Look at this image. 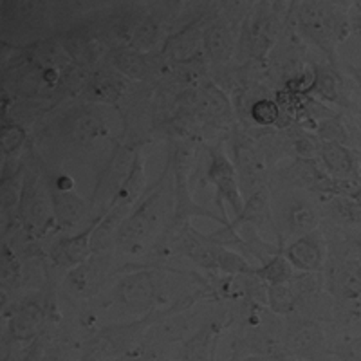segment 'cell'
Instances as JSON below:
<instances>
[{
  "instance_id": "cell-2",
  "label": "cell",
  "mask_w": 361,
  "mask_h": 361,
  "mask_svg": "<svg viewBox=\"0 0 361 361\" xmlns=\"http://www.w3.org/2000/svg\"><path fill=\"white\" fill-rule=\"evenodd\" d=\"M114 296L119 305L134 312L150 311L157 300V286L152 273L135 271L132 275L119 280L114 289Z\"/></svg>"
},
{
  "instance_id": "cell-28",
  "label": "cell",
  "mask_w": 361,
  "mask_h": 361,
  "mask_svg": "<svg viewBox=\"0 0 361 361\" xmlns=\"http://www.w3.org/2000/svg\"><path fill=\"white\" fill-rule=\"evenodd\" d=\"M331 353L340 361H361V334L336 343Z\"/></svg>"
},
{
  "instance_id": "cell-9",
  "label": "cell",
  "mask_w": 361,
  "mask_h": 361,
  "mask_svg": "<svg viewBox=\"0 0 361 361\" xmlns=\"http://www.w3.org/2000/svg\"><path fill=\"white\" fill-rule=\"evenodd\" d=\"M105 262L102 260H87L80 266L73 267L66 276V289L76 298L92 296L105 280Z\"/></svg>"
},
{
  "instance_id": "cell-31",
  "label": "cell",
  "mask_w": 361,
  "mask_h": 361,
  "mask_svg": "<svg viewBox=\"0 0 361 361\" xmlns=\"http://www.w3.org/2000/svg\"><path fill=\"white\" fill-rule=\"evenodd\" d=\"M18 262L15 259V255L11 253L8 246H4V257H2V283L4 288H9V286H15V280H18Z\"/></svg>"
},
{
  "instance_id": "cell-30",
  "label": "cell",
  "mask_w": 361,
  "mask_h": 361,
  "mask_svg": "<svg viewBox=\"0 0 361 361\" xmlns=\"http://www.w3.org/2000/svg\"><path fill=\"white\" fill-rule=\"evenodd\" d=\"M22 193H24V190H22L18 177L17 179L15 177L13 179H4V183H2V208H4L6 214L17 206Z\"/></svg>"
},
{
  "instance_id": "cell-12",
  "label": "cell",
  "mask_w": 361,
  "mask_h": 361,
  "mask_svg": "<svg viewBox=\"0 0 361 361\" xmlns=\"http://www.w3.org/2000/svg\"><path fill=\"white\" fill-rule=\"evenodd\" d=\"M286 257L293 267L304 273L320 271L324 266V247H322L320 237L316 233L298 237L295 243L289 244Z\"/></svg>"
},
{
  "instance_id": "cell-14",
  "label": "cell",
  "mask_w": 361,
  "mask_h": 361,
  "mask_svg": "<svg viewBox=\"0 0 361 361\" xmlns=\"http://www.w3.org/2000/svg\"><path fill=\"white\" fill-rule=\"evenodd\" d=\"M320 156L325 169L333 176L340 177V180H354L357 166L349 148L343 147L341 143H334V141H325V143H322Z\"/></svg>"
},
{
  "instance_id": "cell-16",
  "label": "cell",
  "mask_w": 361,
  "mask_h": 361,
  "mask_svg": "<svg viewBox=\"0 0 361 361\" xmlns=\"http://www.w3.org/2000/svg\"><path fill=\"white\" fill-rule=\"evenodd\" d=\"M202 44L208 56L217 63L228 62L233 53V38L230 29L221 22H215L202 31Z\"/></svg>"
},
{
  "instance_id": "cell-21",
  "label": "cell",
  "mask_w": 361,
  "mask_h": 361,
  "mask_svg": "<svg viewBox=\"0 0 361 361\" xmlns=\"http://www.w3.org/2000/svg\"><path fill=\"white\" fill-rule=\"evenodd\" d=\"M114 63L125 76L134 80H140L145 76V71H147V63H145V58L141 56L140 51L135 49H125L119 51L114 56Z\"/></svg>"
},
{
  "instance_id": "cell-23",
  "label": "cell",
  "mask_w": 361,
  "mask_h": 361,
  "mask_svg": "<svg viewBox=\"0 0 361 361\" xmlns=\"http://www.w3.org/2000/svg\"><path fill=\"white\" fill-rule=\"evenodd\" d=\"M157 35H159V25H157V22L152 20V18L143 20L134 29V33H132L130 47L135 51L148 49V47H152L156 44Z\"/></svg>"
},
{
  "instance_id": "cell-22",
  "label": "cell",
  "mask_w": 361,
  "mask_h": 361,
  "mask_svg": "<svg viewBox=\"0 0 361 361\" xmlns=\"http://www.w3.org/2000/svg\"><path fill=\"white\" fill-rule=\"evenodd\" d=\"M123 89L121 80L114 78V76H98L90 82L89 94L102 102H111V99L118 98L119 92Z\"/></svg>"
},
{
  "instance_id": "cell-1",
  "label": "cell",
  "mask_w": 361,
  "mask_h": 361,
  "mask_svg": "<svg viewBox=\"0 0 361 361\" xmlns=\"http://www.w3.org/2000/svg\"><path fill=\"white\" fill-rule=\"evenodd\" d=\"M164 195H166V192H164L163 183H161L156 190L148 193L147 197H143V201L132 212L130 217L125 219L119 226L116 246L128 251V253L145 246V243L152 237L161 219H163L164 209H166Z\"/></svg>"
},
{
  "instance_id": "cell-4",
  "label": "cell",
  "mask_w": 361,
  "mask_h": 361,
  "mask_svg": "<svg viewBox=\"0 0 361 361\" xmlns=\"http://www.w3.org/2000/svg\"><path fill=\"white\" fill-rule=\"evenodd\" d=\"M283 349L289 356L298 360L320 361L325 354V334L320 325L312 322H300L289 327Z\"/></svg>"
},
{
  "instance_id": "cell-3",
  "label": "cell",
  "mask_w": 361,
  "mask_h": 361,
  "mask_svg": "<svg viewBox=\"0 0 361 361\" xmlns=\"http://www.w3.org/2000/svg\"><path fill=\"white\" fill-rule=\"evenodd\" d=\"M53 201L54 217H56L58 224L69 226L78 224L87 214V204L78 193L73 190V180L67 176H56L49 183L47 188Z\"/></svg>"
},
{
  "instance_id": "cell-17",
  "label": "cell",
  "mask_w": 361,
  "mask_h": 361,
  "mask_svg": "<svg viewBox=\"0 0 361 361\" xmlns=\"http://www.w3.org/2000/svg\"><path fill=\"white\" fill-rule=\"evenodd\" d=\"M202 47H204L202 33H199L195 29H185L183 33L170 38L169 45H166V53L176 62H190L192 58H195L201 53Z\"/></svg>"
},
{
  "instance_id": "cell-24",
  "label": "cell",
  "mask_w": 361,
  "mask_h": 361,
  "mask_svg": "<svg viewBox=\"0 0 361 361\" xmlns=\"http://www.w3.org/2000/svg\"><path fill=\"white\" fill-rule=\"evenodd\" d=\"M199 111L206 116L217 118L228 111V99L224 98L221 90L206 89L199 96Z\"/></svg>"
},
{
  "instance_id": "cell-32",
  "label": "cell",
  "mask_w": 361,
  "mask_h": 361,
  "mask_svg": "<svg viewBox=\"0 0 361 361\" xmlns=\"http://www.w3.org/2000/svg\"><path fill=\"white\" fill-rule=\"evenodd\" d=\"M243 361H269V360H264V357H246Z\"/></svg>"
},
{
  "instance_id": "cell-11",
  "label": "cell",
  "mask_w": 361,
  "mask_h": 361,
  "mask_svg": "<svg viewBox=\"0 0 361 361\" xmlns=\"http://www.w3.org/2000/svg\"><path fill=\"white\" fill-rule=\"evenodd\" d=\"M331 291L345 302L361 298V259H345L333 267Z\"/></svg>"
},
{
  "instance_id": "cell-27",
  "label": "cell",
  "mask_w": 361,
  "mask_h": 361,
  "mask_svg": "<svg viewBox=\"0 0 361 361\" xmlns=\"http://www.w3.org/2000/svg\"><path fill=\"white\" fill-rule=\"evenodd\" d=\"M280 109L271 99H260L251 107V118L259 125H275L279 121Z\"/></svg>"
},
{
  "instance_id": "cell-10",
  "label": "cell",
  "mask_w": 361,
  "mask_h": 361,
  "mask_svg": "<svg viewBox=\"0 0 361 361\" xmlns=\"http://www.w3.org/2000/svg\"><path fill=\"white\" fill-rule=\"evenodd\" d=\"M300 24H302V31L324 49H329L334 42V33H336L334 31L336 29L334 18L331 13H327L320 6H302V9H300Z\"/></svg>"
},
{
  "instance_id": "cell-15",
  "label": "cell",
  "mask_w": 361,
  "mask_h": 361,
  "mask_svg": "<svg viewBox=\"0 0 361 361\" xmlns=\"http://www.w3.org/2000/svg\"><path fill=\"white\" fill-rule=\"evenodd\" d=\"M183 251L197 266L217 267L222 247L219 246V243H215L214 238L202 237V235L192 231V233L185 235V238H183Z\"/></svg>"
},
{
  "instance_id": "cell-5",
  "label": "cell",
  "mask_w": 361,
  "mask_h": 361,
  "mask_svg": "<svg viewBox=\"0 0 361 361\" xmlns=\"http://www.w3.org/2000/svg\"><path fill=\"white\" fill-rule=\"evenodd\" d=\"M208 177L215 185V190H217L219 202H228V204L233 208L235 214L240 217L244 212L243 199H240V192H238L233 166H231L230 159H228L222 152H212Z\"/></svg>"
},
{
  "instance_id": "cell-25",
  "label": "cell",
  "mask_w": 361,
  "mask_h": 361,
  "mask_svg": "<svg viewBox=\"0 0 361 361\" xmlns=\"http://www.w3.org/2000/svg\"><path fill=\"white\" fill-rule=\"evenodd\" d=\"M267 217V197L264 192L253 193L250 199H247L246 206H244V212L240 215V221H250L255 222L257 226L264 224Z\"/></svg>"
},
{
  "instance_id": "cell-29",
  "label": "cell",
  "mask_w": 361,
  "mask_h": 361,
  "mask_svg": "<svg viewBox=\"0 0 361 361\" xmlns=\"http://www.w3.org/2000/svg\"><path fill=\"white\" fill-rule=\"evenodd\" d=\"M316 89L320 90L322 96L331 102H338L341 98V82L336 74L327 71V73H322V76H318L314 82Z\"/></svg>"
},
{
  "instance_id": "cell-8",
  "label": "cell",
  "mask_w": 361,
  "mask_h": 361,
  "mask_svg": "<svg viewBox=\"0 0 361 361\" xmlns=\"http://www.w3.org/2000/svg\"><path fill=\"white\" fill-rule=\"evenodd\" d=\"M96 224L98 222H92L82 233L58 240L53 246V250H51L53 262L60 267H71V269L87 262L89 255L92 253L90 240H92V231H94Z\"/></svg>"
},
{
  "instance_id": "cell-18",
  "label": "cell",
  "mask_w": 361,
  "mask_h": 361,
  "mask_svg": "<svg viewBox=\"0 0 361 361\" xmlns=\"http://www.w3.org/2000/svg\"><path fill=\"white\" fill-rule=\"evenodd\" d=\"M286 226L300 237L309 235L316 226V212L307 201H296L286 212Z\"/></svg>"
},
{
  "instance_id": "cell-26",
  "label": "cell",
  "mask_w": 361,
  "mask_h": 361,
  "mask_svg": "<svg viewBox=\"0 0 361 361\" xmlns=\"http://www.w3.org/2000/svg\"><path fill=\"white\" fill-rule=\"evenodd\" d=\"M25 141V130L24 127L17 123H4L2 125V132H0V143H2V152L4 156H11L24 145Z\"/></svg>"
},
{
  "instance_id": "cell-6",
  "label": "cell",
  "mask_w": 361,
  "mask_h": 361,
  "mask_svg": "<svg viewBox=\"0 0 361 361\" xmlns=\"http://www.w3.org/2000/svg\"><path fill=\"white\" fill-rule=\"evenodd\" d=\"M20 208L25 233L31 238H40L42 235H45V231L49 230L51 224L56 221L49 192H35L29 201L24 199Z\"/></svg>"
},
{
  "instance_id": "cell-20",
  "label": "cell",
  "mask_w": 361,
  "mask_h": 361,
  "mask_svg": "<svg viewBox=\"0 0 361 361\" xmlns=\"http://www.w3.org/2000/svg\"><path fill=\"white\" fill-rule=\"evenodd\" d=\"M255 275H259L271 286H280V283H288L293 279V266L283 255H276L275 259H271L260 269H255Z\"/></svg>"
},
{
  "instance_id": "cell-19",
  "label": "cell",
  "mask_w": 361,
  "mask_h": 361,
  "mask_svg": "<svg viewBox=\"0 0 361 361\" xmlns=\"http://www.w3.org/2000/svg\"><path fill=\"white\" fill-rule=\"evenodd\" d=\"M302 291L296 283H280V286H269L267 289V300L271 309L279 314H289L295 311Z\"/></svg>"
},
{
  "instance_id": "cell-13",
  "label": "cell",
  "mask_w": 361,
  "mask_h": 361,
  "mask_svg": "<svg viewBox=\"0 0 361 361\" xmlns=\"http://www.w3.org/2000/svg\"><path fill=\"white\" fill-rule=\"evenodd\" d=\"M66 137L74 145H89L98 137L105 135L107 127L103 123V119L94 112H76L71 116L63 125Z\"/></svg>"
},
{
  "instance_id": "cell-7",
  "label": "cell",
  "mask_w": 361,
  "mask_h": 361,
  "mask_svg": "<svg viewBox=\"0 0 361 361\" xmlns=\"http://www.w3.org/2000/svg\"><path fill=\"white\" fill-rule=\"evenodd\" d=\"M45 312L37 300H27L17 311H13L8 324V333L13 341H35L40 338Z\"/></svg>"
}]
</instances>
